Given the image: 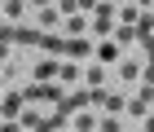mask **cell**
<instances>
[{"instance_id":"e0dca14e","label":"cell","mask_w":154,"mask_h":132,"mask_svg":"<svg viewBox=\"0 0 154 132\" xmlns=\"http://www.w3.org/2000/svg\"><path fill=\"white\" fill-rule=\"evenodd\" d=\"M57 18H62V13L53 9V5H48V9H35V22L40 26H57Z\"/></svg>"},{"instance_id":"83f0119b","label":"cell","mask_w":154,"mask_h":132,"mask_svg":"<svg viewBox=\"0 0 154 132\" xmlns=\"http://www.w3.org/2000/svg\"><path fill=\"white\" fill-rule=\"evenodd\" d=\"M0 97H5V93H0Z\"/></svg>"},{"instance_id":"9a60e30c","label":"cell","mask_w":154,"mask_h":132,"mask_svg":"<svg viewBox=\"0 0 154 132\" xmlns=\"http://www.w3.org/2000/svg\"><path fill=\"white\" fill-rule=\"evenodd\" d=\"M137 18H141V9H137V5H128V9H119V13H115V22H119V26H137Z\"/></svg>"},{"instance_id":"2e32d148","label":"cell","mask_w":154,"mask_h":132,"mask_svg":"<svg viewBox=\"0 0 154 132\" xmlns=\"http://www.w3.org/2000/svg\"><path fill=\"white\" fill-rule=\"evenodd\" d=\"M132 31H137V40H145V35H154V13H141V18H137V26H132Z\"/></svg>"},{"instance_id":"cb8c5ba5","label":"cell","mask_w":154,"mask_h":132,"mask_svg":"<svg viewBox=\"0 0 154 132\" xmlns=\"http://www.w3.org/2000/svg\"><path fill=\"white\" fill-rule=\"evenodd\" d=\"M101 0H75V9H97Z\"/></svg>"},{"instance_id":"8992f818","label":"cell","mask_w":154,"mask_h":132,"mask_svg":"<svg viewBox=\"0 0 154 132\" xmlns=\"http://www.w3.org/2000/svg\"><path fill=\"white\" fill-rule=\"evenodd\" d=\"M22 110H26V97L22 93H5L0 97V119H18Z\"/></svg>"},{"instance_id":"30bf717a","label":"cell","mask_w":154,"mask_h":132,"mask_svg":"<svg viewBox=\"0 0 154 132\" xmlns=\"http://www.w3.org/2000/svg\"><path fill=\"white\" fill-rule=\"evenodd\" d=\"M93 57H97V62H119V44H115V40H97Z\"/></svg>"},{"instance_id":"7a4b0ae2","label":"cell","mask_w":154,"mask_h":132,"mask_svg":"<svg viewBox=\"0 0 154 132\" xmlns=\"http://www.w3.org/2000/svg\"><path fill=\"white\" fill-rule=\"evenodd\" d=\"M88 31H93L97 40H110V31H115V5H110V0L97 5V18L88 22Z\"/></svg>"},{"instance_id":"d4e9b609","label":"cell","mask_w":154,"mask_h":132,"mask_svg":"<svg viewBox=\"0 0 154 132\" xmlns=\"http://www.w3.org/2000/svg\"><path fill=\"white\" fill-rule=\"evenodd\" d=\"M0 62H9V40H0Z\"/></svg>"},{"instance_id":"7402d4cb","label":"cell","mask_w":154,"mask_h":132,"mask_svg":"<svg viewBox=\"0 0 154 132\" xmlns=\"http://www.w3.org/2000/svg\"><path fill=\"white\" fill-rule=\"evenodd\" d=\"M0 132H22V123L18 119H0Z\"/></svg>"},{"instance_id":"9c48e42d","label":"cell","mask_w":154,"mask_h":132,"mask_svg":"<svg viewBox=\"0 0 154 132\" xmlns=\"http://www.w3.org/2000/svg\"><path fill=\"white\" fill-rule=\"evenodd\" d=\"M71 128L75 132H97V115H93V110H75V115H71Z\"/></svg>"},{"instance_id":"8fae6325","label":"cell","mask_w":154,"mask_h":132,"mask_svg":"<svg viewBox=\"0 0 154 132\" xmlns=\"http://www.w3.org/2000/svg\"><path fill=\"white\" fill-rule=\"evenodd\" d=\"M18 123H22V132H40V123H44V115H40L35 106H26L22 115H18Z\"/></svg>"},{"instance_id":"484cf974","label":"cell","mask_w":154,"mask_h":132,"mask_svg":"<svg viewBox=\"0 0 154 132\" xmlns=\"http://www.w3.org/2000/svg\"><path fill=\"white\" fill-rule=\"evenodd\" d=\"M137 9H154V0H137Z\"/></svg>"},{"instance_id":"4316f807","label":"cell","mask_w":154,"mask_h":132,"mask_svg":"<svg viewBox=\"0 0 154 132\" xmlns=\"http://www.w3.org/2000/svg\"><path fill=\"white\" fill-rule=\"evenodd\" d=\"M145 132H154V115H145Z\"/></svg>"},{"instance_id":"ac0fdd59","label":"cell","mask_w":154,"mask_h":132,"mask_svg":"<svg viewBox=\"0 0 154 132\" xmlns=\"http://www.w3.org/2000/svg\"><path fill=\"white\" fill-rule=\"evenodd\" d=\"M0 13H5V22H13L22 13V0H0Z\"/></svg>"},{"instance_id":"6da1fadb","label":"cell","mask_w":154,"mask_h":132,"mask_svg":"<svg viewBox=\"0 0 154 132\" xmlns=\"http://www.w3.org/2000/svg\"><path fill=\"white\" fill-rule=\"evenodd\" d=\"M123 101H128V97H119V93L88 88V106H93V110H101V115H119V110H123Z\"/></svg>"},{"instance_id":"d6986e66","label":"cell","mask_w":154,"mask_h":132,"mask_svg":"<svg viewBox=\"0 0 154 132\" xmlns=\"http://www.w3.org/2000/svg\"><path fill=\"white\" fill-rule=\"evenodd\" d=\"M84 79H88L93 88H101V79H106V71H101V62H97V66H88V71H84Z\"/></svg>"},{"instance_id":"5b68a950","label":"cell","mask_w":154,"mask_h":132,"mask_svg":"<svg viewBox=\"0 0 154 132\" xmlns=\"http://www.w3.org/2000/svg\"><path fill=\"white\" fill-rule=\"evenodd\" d=\"M88 106V88H75V93H62V101H57V115H66L71 119L75 110H84Z\"/></svg>"},{"instance_id":"603a6c76","label":"cell","mask_w":154,"mask_h":132,"mask_svg":"<svg viewBox=\"0 0 154 132\" xmlns=\"http://www.w3.org/2000/svg\"><path fill=\"white\" fill-rule=\"evenodd\" d=\"M141 79H145V84L154 88V62H145V66H141Z\"/></svg>"},{"instance_id":"52a82bcc","label":"cell","mask_w":154,"mask_h":132,"mask_svg":"<svg viewBox=\"0 0 154 132\" xmlns=\"http://www.w3.org/2000/svg\"><path fill=\"white\" fill-rule=\"evenodd\" d=\"M62 53H66V57H88L93 44H88L84 35H66V48H62Z\"/></svg>"},{"instance_id":"44dd1931","label":"cell","mask_w":154,"mask_h":132,"mask_svg":"<svg viewBox=\"0 0 154 132\" xmlns=\"http://www.w3.org/2000/svg\"><path fill=\"white\" fill-rule=\"evenodd\" d=\"M97 132H119V119L115 115H101V119H97Z\"/></svg>"},{"instance_id":"277c9868","label":"cell","mask_w":154,"mask_h":132,"mask_svg":"<svg viewBox=\"0 0 154 132\" xmlns=\"http://www.w3.org/2000/svg\"><path fill=\"white\" fill-rule=\"evenodd\" d=\"M150 106H154V88H150V84H141V93L123 101V110H128V115H137V119H145V115H150Z\"/></svg>"},{"instance_id":"ba28073f","label":"cell","mask_w":154,"mask_h":132,"mask_svg":"<svg viewBox=\"0 0 154 132\" xmlns=\"http://www.w3.org/2000/svg\"><path fill=\"white\" fill-rule=\"evenodd\" d=\"M40 48H44L48 57H57L62 48H66V35H53V31H40Z\"/></svg>"},{"instance_id":"7c38bea8","label":"cell","mask_w":154,"mask_h":132,"mask_svg":"<svg viewBox=\"0 0 154 132\" xmlns=\"http://www.w3.org/2000/svg\"><path fill=\"white\" fill-rule=\"evenodd\" d=\"M57 66H62V62H53V57H44V62H35V84H48V79L57 75Z\"/></svg>"},{"instance_id":"ffe728a7","label":"cell","mask_w":154,"mask_h":132,"mask_svg":"<svg viewBox=\"0 0 154 132\" xmlns=\"http://www.w3.org/2000/svg\"><path fill=\"white\" fill-rule=\"evenodd\" d=\"M119 75H123V79H141V62H123Z\"/></svg>"},{"instance_id":"3957f363","label":"cell","mask_w":154,"mask_h":132,"mask_svg":"<svg viewBox=\"0 0 154 132\" xmlns=\"http://www.w3.org/2000/svg\"><path fill=\"white\" fill-rule=\"evenodd\" d=\"M22 97H26V106H44V101H62V88L57 84H31Z\"/></svg>"},{"instance_id":"5bb4252c","label":"cell","mask_w":154,"mask_h":132,"mask_svg":"<svg viewBox=\"0 0 154 132\" xmlns=\"http://www.w3.org/2000/svg\"><path fill=\"white\" fill-rule=\"evenodd\" d=\"M62 31H66V35H84V31H88V18H84V13H71Z\"/></svg>"},{"instance_id":"4fadbf2b","label":"cell","mask_w":154,"mask_h":132,"mask_svg":"<svg viewBox=\"0 0 154 132\" xmlns=\"http://www.w3.org/2000/svg\"><path fill=\"white\" fill-rule=\"evenodd\" d=\"M57 79H62V84H79V79H84V71L75 66V62H62V66H57Z\"/></svg>"}]
</instances>
